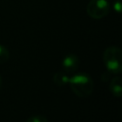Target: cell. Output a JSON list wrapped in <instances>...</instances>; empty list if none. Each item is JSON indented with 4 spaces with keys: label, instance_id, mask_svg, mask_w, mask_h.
<instances>
[{
    "label": "cell",
    "instance_id": "10",
    "mask_svg": "<svg viewBox=\"0 0 122 122\" xmlns=\"http://www.w3.org/2000/svg\"><path fill=\"white\" fill-rule=\"evenodd\" d=\"M1 87H2V77L0 75V89H1Z\"/></svg>",
    "mask_w": 122,
    "mask_h": 122
},
{
    "label": "cell",
    "instance_id": "1",
    "mask_svg": "<svg viewBox=\"0 0 122 122\" xmlns=\"http://www.w3.org/2000/svg\"><path fill=\"white\" fill-rule=\"evenodd\" d=\"M68 84L73 93L79 97H88L93 91V81L88 73L81 72L69 77Z\"/></svg>",
    "mask_w": 122,
    "mask_h": 122
},
{
    "label": "cell",
    "instance_id": "7",
    "mask_svg": "<svg viewBox=\"0 0 122 122\" xmlns=\"http://www.w3.org/2000/svg\"><path fill=\"white\" fill-rule=\"evenodd\" d=\"M10 58V51L8 48L0 44V63H5Z\"/></svg>",
    "mask_w": 122,
    "mask_h": 122
},
{
    "label": "cell",
    "instance_id": "4",
    "mask_svg": "<svg viewBox=\"0 0 122 122\" xmlns=\"http://www.w3.org/2000/svg\"><path fill=\"white\" fill-rule=\"evenodd\" d=\"M79 63H80V61L76 54L69 53L62 60V67H63L64 71H66L68 72H72L78 69Z\"/></svg>",
    "mask_w": 122,
    "mask_h": 122
},
{
    "label": "cell",
    "instance_id": "5",
    "mask_svg": "<svg viewBox=\"0 0 122 122\" xmlns=\"http://www.w3.org/2000/svg\"><path fill=\"white\" fill-rule=\"evenodd\" d=\"M122 80L121 77L119 76H115L111 80L110 83V91L112 92V94L117 98L121 97L122 95Z\"/></svg>",
    "mask_w": 122,
    "mask_h": 122
},
{
    "label": "cell",
    "instance_id": "6",
    "mask_svg": "<svg viewBox=\"0 0 122 122\" xmlns=\"http://www.w3.org/2000/svg\"><path fill=\"white\" fill-rule=\"evenodd\" d=\"M53 82L57 86H65L69 83V76L63 72H56L53 75Z\"/></svg>",
    "mask_w": 122,
    "mask_h": 122
},
{
    "label": "cell",
    "instance_id": "9",
    "mask_svg": "<svg viewBox=\"0 0 122 122\" xmlns=\"http://www.w3.org/2000/svg\"><path fill=\"white\" fill-rule=\"evenodd\" d=\"M113 9L116 12H121V10H122V4H121V1L120 0H115L113 2Z\"/></svg>",
    "mask_w": 122,
    "mask_h": 122
},
{
    "label": "cell",
    "instance_id": "8",
    "mask_svg": "<svg viewBox=\"0 0 122 122\" xmlns=\"http://www.w3.org/2000/svg\"><path fill=\"white\" fill-rule=\"evenodd\" d=\"M26 122H49V121L45 116L40 115V114H35V115L29 117Z\"/></svg>",
    "mask_w": 122,
    "mask_h": 122
},
{
    "label": "cell",
    "instance_id": "3",
    "mask_svg": "<svg viewBox=\"0 0 122 122\" xmlns=\"http://www.w3.org/2000/svg\"><path fill=\"white\" fill-rule=\"evenodd\" d=\"M86 10L91 18L102 19L110 13L111 5L108 0H91L87 5Z\"/></svg>",
    "mask_w": 122,
    "mask_h": 122
},
{
    "label": "cell",
    "instance_id": "2",
    "mask_svg": "<svg viewBox=\"0 0 122 122\" xmlns=\"http://www.w3.org/2000/svg\"><path fill=\"white\" fill-rule=\"evenodd\" d=\"M103 62L106 69L114 74L122 71V51L116 46H111L105 49L103 52Z\"/></svg>",
    "mask_w": 122,
    "mask_h": 122
}]
</instances>
